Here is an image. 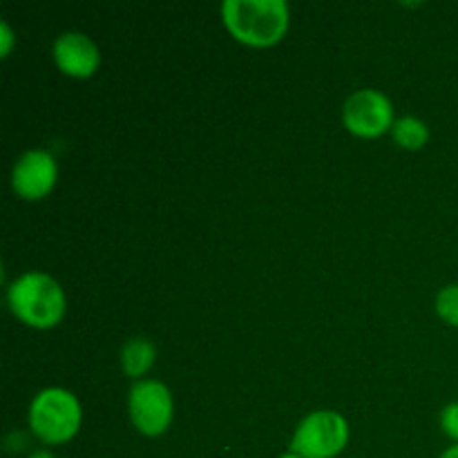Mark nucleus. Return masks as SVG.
Instances as JSON below:
<instances>
[{
	"label": "nucleus",
	"instance_id": "nucleus-1",
	"mask_svg": "<svg viewBox=\"0 0 458 458\" xmlns=\"http://www.w3.org/2000/svg\"><path fill=\"white\" fill-rule=\"evenodd\" d=\"M222 18L240 43L268 47L289 30V4L284 0H226Z\"/></svg>",
	"mask_w": 458,
	"mask_h": 458
},
{
	"label": "nucleus",
	"instance_id": "nucleus-8",
	"mask_svg": "<svg viewBox=\"0 0 458 458\" xmlns=\"http://www.w3.org/2000/svg\"><path fill=\"white\" fill-rule=\"evenodd\" d=\"M54 61L58 70L74 79H88L97 72L101 54L94 40L81 31H65L54 43Z\"/></svg>",
	"mask_w": 458,
	"mask_h": 458
},
{
	"label": "nucleus",
	"instance_id": "nucleus-4",
	"mask_svg": "<svg viewBox=\"0 0 458 458\" xmlns=\"http://www.w3.org/2000/svg\"><path fill=\"white\" fill-rule=\"evenodd\" d=\"M349 425L338 411H313L298 425L291 452L304 458H335L347 447Z\"/></svg>",
	"mask_w": 458,
	"mask_h": 458
},
{
	"label": "nucleus",
	"instance_id": "nucleus-16",
	"mask_svg": "<svg viewBox=\"0 0 458 458\" xmlns=\"http://www.w3.org/2000/svg\"><path fill=\"white\" fill-rule=\"evenodd\" d=\"M280 458H304V456H300V454H295V452H286V454H282Z\"/></svg>",
	"mask_w": 458,
	"mask_h": 458
},
{
	"label": "nucleus",
	"instance_id": "nucleus-5",
	"mask_svg": "<svg viewBox=\"0 0 458 458\" xmlns=\"http://www.w3.org/2000/svg\"><path fill=\"white\" fill-rule=\"evenodd\" d=\"M130 419L143 437H159L173 420V396L159 380H139L128 396Z\"/></svg>",
	"mask_w": 458,
	"mask_h": 458
},
{
	"label": "nucleus",
	"instance_id": "nucleus-15",
	"mask_svg": "<svg viewBox=\"0 0 458 458\" xmlns=\"http://www.w3.org/2000/svg\"><path fill=\"white\" fill-rule=\"evenodd\" d=\"M30 458H56V456H54L49 450H38L34 452V454H30Z\"/></svg>",
	"mask_w": 458,
	"mask_h": 458
},
{
	"label": "nucleus",
	"instance_id": "nucleus-3",
	"mask_svg": "<svg viewBox=\"0 0 458 458\" xmlns=\"http://www.w3.org/2000/svg\"><path fill=\"white\" fill-rule=\"evenodd\" d=\"M30 428L47 445L72 441L81 428V405L74 394L61 387L36 394L30 407Z\"/></svg>",
	"mask_w": 458,
	"mask_h": 458
},
{
	"label": "nucleus",
	"instance_id": "nucleus-13",
	"mask_svg": "<svg viewBox=\"0 0 458 458\" xmlns=\"http://www.w3.org/2000/svg\"><path fill=\"white\" fill-rule=\"evenodd\" d=\"M12 45H13V31H12V27L3 21L0 22V52H3V56H9V52H12Z\"/></svg>",
	"mask_w": 458,
	"mask_h": 458
},
{
	"label": "nucleus",
	"instance_id": "nucleus-6",
	"mask_svg": "<svg viewBox=\"0 0 458 458\" xmlns=\"http://www.w3.org/2000/svg\"><path fill=\"white\" fill-rule=\"evenodd\" d=\"M343 119L356 137H380L394 123L392 101L378 89H360L347 98Z\"/></svg>",
	"mask_w": 458,
	"mask_h": 458
},
{
	"label": "nucleus",
	"instance_id": "nucleus-12",
	"mask_svg": "<svg viewBox=\"0 0 458 458\" xmlns=\"http://www.w3.org/2000/svg\"><path fill=\"white\" fill-rule=\"evenodd\" d=\"M441 428L450 438H454L458 445V403H450L441 411Z\"/></svg>",
	"mask_w": 458,
	"mask_h": 458
},
{
	"label": "nucleus",
	"instance_id": "nucleus-10",
	"mask_svg": "<svg viewBox=\"0 0 458 458\" xmlns=\"http://www.w3.org/2000/svg\"><path fill=\"white\" fill-rule=\"evenodd\" d=\"M429 130L416 116H403V119L394 121V141L398 146L407 148V150H419L428 143Z\"/></svg>",
	"mask_w": 458,
	"mask_h": 458
},
{
	"label": "nucleus",
	"instance_id": "nucleus-7",
	"mask_svg": "<svg viewBox=\"0 0 458 458\" xmlns=\"http://www.w3.org/2000/svg\"><path fill=\"white\" fill-rule=\"evenodd\" d=\"M58 165L47 150H27L13 164L12 186L18 197L36 201L47 197L56 186Z\"/></svg>",
	"mask_w": 458,
	"mask_h": 458
},
{
	"label": "nucleus",
	"instance_id": "nucleus-11",
	"mask_svg": "<svg viewBox=\"0 0 458 458\" xmlns=\"http://www.w3.org/2000/svg\"><path fill=\"white\" fill-rule=\"evenodd\" d=\"M437 311L447 325L458 327V284H450L438 293Z\"/></svg>",
	"mask_w": 458,
	"mask_h": 458
},
{
	"label": "nucleus",
	"instance_id": "nucleus-2",
	"mask_svg": "<svg viewBox=\"0 0 458 458\" xmlns=\"http://www.w3.org/2000/svg\"><path fill=\"white\" fill-rule=\"evenodd\" d=\"M7 302L13 316L34 329H49L65 313V293L54 277L45 273H25L9 284Z\"/></svg>",
	"mask_w": 458,
	"mask_h": 458
},
{
	"label": "nucleus",
	"instance_id": "nucleus-14",
	"mask_svg": "<svg viewBox=\"0 0 458 458\" xmlns=\"http://www.w3.org/2000/svg\"><path fill=\"white\" fill-rule=\"evenodd\" d=\"M441 458H458V445L447 447V450L441 454Z\"/></svg>",
	"mask_w": 458,
	"mask_h": 458
},
{
	"label": "nucleus",
	"instance_id": "nucleus-9",
	"mask_svg": "<svg viewBox=\"0 0 458 458\" xmlns=\"http://www.w3.org/2000/svg\"><path fill=\"white\" fill-rule=\"evenodd\" d=\"M157 356V349L150 340L132 338L121 349V367L130 378H139L152 367Z\"/></svg>",
	"mask_w": 458,
	"mask_h": 458
}]
</instances>
